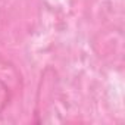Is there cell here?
Here are the masks:
<instances>
[{
    "label": "cell",
    "instance_id": "cell-1",
    "mask_svg": "<svg viewBox=\"0 0 125 125\" xmlns=\"http://www.w3.org/2000/svg\"><path fill=\"white\" fill-rule=\"evenodd\" d=\"M9 102H10V90L2 80H0V115L5 112Z\"/></svg>",
    "mask_w": 125,
    "mask_h": 125
}]
</instances>
